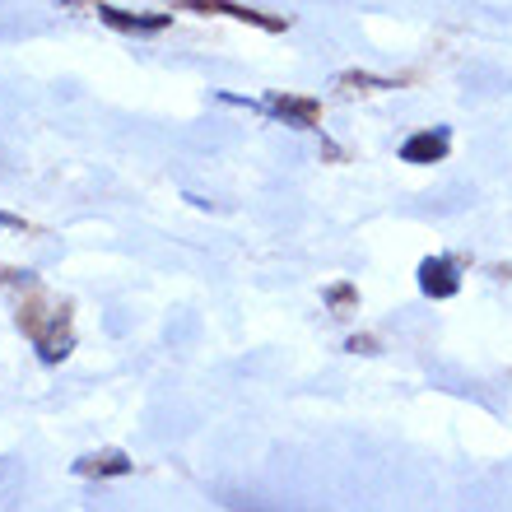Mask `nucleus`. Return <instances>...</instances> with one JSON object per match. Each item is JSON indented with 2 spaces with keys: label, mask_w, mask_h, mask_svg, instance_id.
<instances>
[{
  "label": "nucleus",
  "mask_w": 512,
  "mask_h": 512,
  "mask_svg": "<svg viewBox=\"0 0 512 512\" xmlns=\"http://www.w3.org/2000/svg\"><path fill=\"white\" fill-rule=\"evenodd\" d=\"M419 289H424L429 298H452L461 289L457 266H452L447 256H429V261L419 266Z\"/></svg>",
  "instance_id": "1"
},
{
  "label": "nucleus",
  "mask_w": 512,
  "mask_h": 512,
  "mask_svg": "<svg viewBox=\"0 0 512 512\" xmlns=\"http://www.w3.org/2000/svg\"><path fill=\"white\" fill-rule=\"evenodd\" d=\"M443 154H447V131H419L401 145L405 163H438Z\"/></svg>",
  "instance_id": "2"
},
{
  "label": "nucleus",
  "mask_w": 512,
  "mask_h": 512,
  "mask_svg": "<svg viewBox=\"0 0 512 512\" xmlns=\"http://www.w3.org/2000/svg\"><path fill=\"white\" fill-rule=\"evenodd\" d=\"M187 10H201V14H229V19H243V24H256V28H284V19H270V14H256V10H243V5H229V0H187Z\"/></svg>",
  "instance_id": "3"
},
{
  "label": "nucleus",
  "mask_w": 512,
  "mask_h": 512,
  "mask_svg": "<svg viewBox=\"0 0 512 512\" xmlns=\"http://www.w3.org/2000/svg\"><path fill=\"white\" fill-rule=\"evenodd\" d=\"M98 14L112 28H126V33H159V28H168V14H126V10H112V5H98Z\"/></svg>",
  "instance_id": "4"
},
{
  "label": "nucleus",
  "mask_w": 512,
  "mask_h": 512,
  "mask_svg": "<svg viewBox=\"0 0 512 512\" xmlns=\"http://www.w3.org/2000/svg\"><path fill=\"white\" fill-rule=\"evenodd\" d=\"M270 108L280 112L284 122H294V126H317V117H322V103H317V98H289V94H280V98H270Z\"/></svg>",
  "instance_id": "5"
},
{
  "label": "nucleus",
  "mask_w": 512,
  "mask_h": 512,
  "mask_svg": "<svg viewBox=\"0 0 512 512\" xmlns=\"http://www.w3.org/2000/svg\"><path fill=\"white\" fill-rule=\"evenodd\" d=\"M75 471L80 475H126L131 471V461H126L122 452H108V457H84Z\"/></svg>",
  "instance_id": "6"
},
{
  "label": "nucleus",
  "mask_w": 512,
  "mask_h": 512,
  "mask_svg": "<svg viewBox=\"0 0 512 512\" xmlns=\"http://www.w3.org/2000/svg\"><path fill=\"white\" fill-rule=\"evenodd\" d=\"M331 303H350V284H336V289H331Z\"/></svg>",
  "instance_id": "7"
}]
</instances>
